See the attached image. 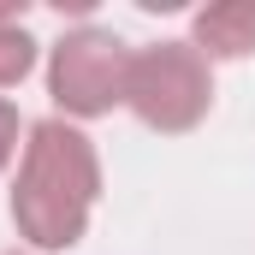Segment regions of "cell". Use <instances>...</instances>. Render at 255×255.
I'll return each instance as SVG.
<instances>
[{
    "label": "cell",
    "mask_w": 255,
    "mask_h": 255,
    "mask_svg": "<svg viewBox=\"0 0 255 255\" xmlns=\"http://www.w3.org/2000/svg\"><path fill=\"white\" fill-rule=\"evenodd\" d=\"M101 196V154L65 119L30 125L18 184H12V226L36 250H71Z\"/></svg>",
    "instance_id": "6da1fadb"
},
{
    "label": "cell",
    "mask_w": 255,
    "mask_h": 255,
    "mask_svg": "<svg viewBox=\"0 0 255 255\" xmlns=\"http://www.w3.org/2000/svg\"><path fill=\"white\" fill-rule=\"evenodd\" d=\"M125 107L160 136H184L208 119L214 107V71L196 42H154L130 54V89Z\"/></svg>",
    "instance_id": "7a4b0ae2"
},
{
    "label": "cell",
    "mask_w": 255,
    "mask_h": 255,
    "mask_svg": "<svg viewBox=\"0 0 255 255\" xmlns=\"http://www.w3.org/2000/svg\"><path fill=\"white\" fill-rule=\"evenodd\" d=\"M130 89V48L113 30H65L54 42V60H48V95L60 101L71 119H101L113 107H125Z\"/></svg>",
    "instance_id": "3957f363"
},
{
    "label": "cell",
    "mask_w": 255,
    "mask_h": 255,
    "mask_svg": "<svg viewBox=\"0 0 255 255\" xmlns=\"http://www.w3.org/2000/svg\"><path fill=\"white\" fill-rule=\"evenodd\" d=\"M202 60H244L255 48V0H220V6H202L190 24Z\"/></svg>",
    "instance_id": "277c9868"
},
{
    "label": "cell",
    "mask_w": 255,
    "mask_h": 255,
    "mask_svg": "<svg viewBox=\"0 0 255 255\" xmlns=\"http://www.w3.org/2000/svg\"><path fill=\"white\" fill-rule=\"evenodd\" d=\"M36 65V42L24 30V6H0V89L24 83Z\"/></svg>",
    "instance_id": "5b68a950"
},
{
    "label": "cell",
    "mask_w": 255,
    "mask_h": 255,
    "mask_svg": "<svg viewBox=\"0 0 255 255\" xmlns=\"http://www.w3.org/2000/svg\"><path fill=\"white\" fill-rule=\"evenodd\" d=\"M12 154H18V107L0 95V172L12 166Z\"/></svg>",
    "instance_id": "8992f818"
},
{
    "label": "cell",
    "mask_w": 255,
    "mask_h": 255,
    "mask_svg": "<svg viewBox=\"0 0 255 255\" xmlns=\"http://www.w3.org/2000/svg\"><path fill=\"white\" fill-rule=\"evenodd\" d=\"M12 255H24V250H12Z\"/></svg>",
    "instance_id": "52a82bcc"
}]
</instances>
